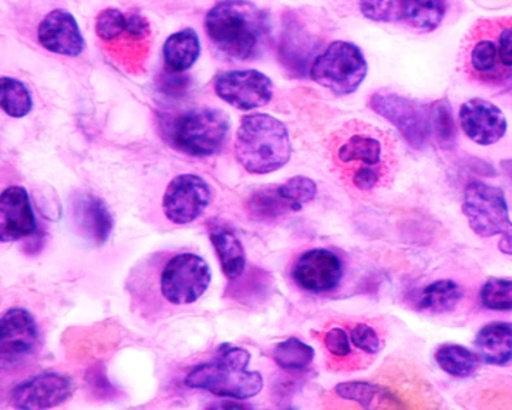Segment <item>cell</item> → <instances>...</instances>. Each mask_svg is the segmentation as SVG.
<instances>
[{
    "instance_id": "obj_12",
    "label": "cell",
    "mask_w": 512,
    "mask_h": 410,
    "mask_svg": "<svg viewBox=\"0 0 512 410\" xmlns=\"http://www.w3.org/2000/svg\"><path fill=\"white\" fill-rule=\"evenodd\" d=\"M217 97L240 111L268 106L273 99L274 85L266 74L256 69L223 72L214 81Z\"/></svg>"
},
{
    "instance_id": "obj_32",
    "label": "cell",
    "mask_w": 512,
    "mask_h": 410,
    "mask_svg": "<svg viewBox=\"0 0 512 410\" xmlns=\"http://www.w3.org/2000/svg\"><path fill=\"white\" fill-rule=\"evenodd\" d=\"M95 30L103 42H115L124 34L128 36V15L116 8H107L96 17Z\"/></svg>"
},
{
    "instance_id": "obj_34",
    "label": "cell",
    "mask_w": 512,
    "mask_h": 410,
    "mask_svg": "<svg viewBox=\"0 0 512 410\" xmlns=\"http://www.w3.org/2000/svg\"><path fill=\"white\" fill-rule=\"evenodd\" d=\"M350 340L354 346L369 355H375L380 350V338L373 327L366 324H358L354 326L350 333Z\"/></svg>"
},
{
    "instance_id": "obj_13",
    "label": "cell",
    "mask_w": 512,
    "mask_h": 410,
    "mask_svg": "<svg viewBox=\"0 0 512 410\" xmlns=\"http://www.w3.org/2000/svg\"><path fill=\"white\" fill-rule=\"evenodd\" d=\"M212 202V189L196 174H181L166 187L164 215L175 225L191 224L203 215Z\"/></svg>"
},
{
    "instance_id": "obj_16",
    "label": "cell",
    "mask_w": 512,
    "mask_h": 410,
    "mask_svg": "<svg viewBox=\"0 0 512 410\" xmlns=\"http://www.w3.org/2000/svg\"><path fill=\"white\" fill-rule=\"evenodd\" d=\"M72 392V381L65 375L42 373L20 383L13 390L12 401L17 409H51L65 403Z\"/></svg>"
},
{
    "instance_id": "obj_30",
    "label": "cell",
    "mask_w": 512,
    "mask_h": 410,
    "mask_svg": "<svg viewBox=\"0 0 512 410\" xmlns=\"http://www.w3.org/2000/svg\"><path fill=\"white\" fill-rule=\"evenodd\" d=\"M431 130L439 139L440 145L452 147L457 138V129L453 119L452 107L448 100L443 99L433 103L431 107Z\"/></svg>"
},
{
    "instance_id": "obj_24",
    "label": "cell",
    "mask_w": 512,
    "mask_h": 410,
    "mask_svg": "<svg viewBox=\"0 0 512 410\" xmlns=\"http://www.w3.org/2000/svg\"><path fill=\"white\" fill-rule=\"evenodd\" d=\"M463 298V291L452 279H441L428 285L420 296L419 307L430 313L452 312Z\"/></svg>"
},
{
    "instance_id": "obj_17",
    "label": "cell",
    "mask_w": 512,
    "mask_h": 410,
    "mask_svg": "<svg viewBox=\"0 0 512 410\" xmlns=\"http://www.w3.org/2000/svg\"><path fill=\"white\" fill-rule=\"evenodd\" d=\"M459 121L467 137L480 146L500 142L507 132L505 113L496 104L480 98L462 104Z\"/></svg>"
},
{
    "instance_id": "obj_14",
    "label": "cell",
    "mask_w": 512,
    "mask_h": 410,
    "mask_svg": "<svg viewBox=\"0 0 512 410\" xmlns=\"http://www.w3.org/2000/svg\"><path fill=\"white\" fill-rule=\"evenodd\" d=\"M3 368H13L33 355L39 343L37 322L26 309H10L0 324Z\"/></svg>"
},
{
    "instance_id": "obj_2",
    "label": "cell",
    "mask_w": 512,
    "mask_h": 410,
    "mask_svg": "<svg viewBox=\"0 0 512 410\" xmlns=\"http://www.w3.org/2000/svg\"><path fill=\"white\" fill-rule=\"evenodd\" d=\"M205 30L213 46L227 58L255 59L268 43V13L248 0H223L205 17Z\"/></svg>"
},
{
    "instance_id": "obj_27",
    "label": "cell",
    "mask_w": 512,
    "mask_h": 410,
    "mask_svg": "<svg viewBox=\"0 0 512 410\" xmlns=\"http://www.w3.org/2000/svg\"><path fill=\"white\" fill-rule=\"evenodd\" d=\"M0 104L6 115L13 119L28 116L33 109V99L23 82L16 78H0Z\"/></svg>"
},
{
    "instance_id": "obj_5",
    "label": "cell",
    "mask_w": 512,
    "mask_h": 410,
    "mask_svg": "<svg viewBox=\"0 0 512 410\" xmlns=\"http://www.w3.org/2000/svg\"><path fill=\"white\" fill-rule=\"evenodd\" d=\"M251 355L240 347L222 344L212 361L195 366L187 374V387L204 390L222 398L247 400L255 398L264 387L258 372H249Z\"/></svg>"
},
{
    "instance_id": "obj_10",
    "label": "cell",
    "mask_w": 512,
    "mask_h": 410,
    "mask_svg": "<svg viewBox=\"0 0 512 410\" xmlns=\"http://www.w3.org/2000/svg\"><path fill=\"white\" fill-rule=\"evenodd\" d=\"M212 282L207 261L185 252L174 256L161 273V294L169 303L187 305L198 302Z\"/></svg>"
},
{
    "instance_id": "obj_1",
    "label": "cell",
    "mask_w": 512,
    "mask_h": 410,
    "mask_svg": "<svg viewBox=\"0 0 512 410\" xmlns=\"http://www.w3.org/2000/svg\"><path fill=\"white\" fill-rule=\"evenodd\" d=\"M332 161L348 189L370 194L389 185L397 167L391 135L362 121H349L332 134Z\"/></svg>"
},
{
    "instance_id": "obj_3",
    "label": "cell",
    "mask_w": 512,
    "mask_h": 410,
    "mask_svg": "<svg viewBox=\"0 0 512 410\" xmlns=\"http://www.w3.org/2000/svg\"><path fill=\"white\" fill-rule=\"evenodd\" d=\"M463 71L481 85H512V17L481 19L472 26L462 55Z\"/></svg>"
},
{
    "instance_id": "obj_9",
    "label": "cell",
    "mask_w": 512,
    "mask_h": 410,
    "mask_svg": "<svg viewBox=\"0 0 512 410\" xmlns=\"http://www.w3.org/2000/svg\"><path fill=\"white\" fill-rule=\"evenodd\" d=\"M360 11L375 23L398 24L431 33L443 23L445 0H360Z\"/></svg>"
},
{
    "instance_id": "obj_6",
    "label": "cell",
    "mask_w": 512,
    "mask_h": 410,
    "mask_svg": "<svg viewBox=\"0 0 512 410\" xmlns=\"http://www.w3.org/2000/svg\"><path fill=\"white\" fill-rule=\"evenodd\" d=\"M230 130L226 112L217 108H194L174 116L164 124L169 145L183 154L208 157L225 145Z\"/></svg>"
},
{
    "instance_id": "obj_4",
    "label": "cell",
    "mask_w": 512,
    "mask_h": 410,
    "mask_svg": "<svg viewBox=\"0 0 512 410\" xmlns=\"http://www.w3.org/2000/svg\"><path fill=\"white\" fill-rule=\"evenodd\" d=\"M292 145L287 126L266 113L244 116L235 138V157L248 173L277 172L290 161Z\"/></svg>"
},
{
    "instance_id": "obj_31",
    "label": "cell",
    "mask_w": 512,
    "mask_h": 410,
    "mask_svg": "<svg viewBox=\"0 0 512 410\" xmlns=\"http://www.w3.org/2000/svg\"><path fill=\"white\" fill-rule=\"evenodd\" d=\"M481 304L490 311L512 309V279H489L480 292Z\"/></svg>"
},
{
    "instance_id": "obj_11",
    "label": "cell",
    "mask_w": 512,
    "mask_h": 410,
    "mask_svg": "<svg viewBox=\"0 0 512 410\" xmlns=\"http://www.w3.org/2000/svg\"><path fill=\"white\" fill-rule=\"evenodd\" d=\"M370 108L395 125L410 146L426 147L431 130V108L409 98L378 91L370 99Z\"/></svg>"
},
{
    "instance_id": "obj_29",
    "label": "cell",
    "mask_w": 512,
    "mask_h": 410,
    "mask_svg": "<svg viewBox=\"0 0 512 410\" xmlns=\"http://www.w3.org/2000/svg\"><path fill=\"white\" fill-rule=\"evenodd\" d=\"M339 398L360 404L362 408H373L375 400L391 396L385 388L367 382H345L335 387Z\"/></svg>"
},
{
    "instance_id": "obj_28",
    "label": "cell",
    "mask_w": 512,
    "mask_h": 410,
    "mask_svg": "<svg viewBox=\"0 0 512 410\" xmlns=\"http://www.w3.org/2000/svg\"><path fill=\"white\" fill-rule=\"evenodd\" d=\"M314 359V350L309 344L297 338H288L274 348V360L288 372L305 370Z\"/></svg>"
},
{
    "instance_id": "obj_18",
    "label": "cell",
    "mask_w": 512,
    "mask_h": 410,
    "mask_svg": "<svg viewBox=\"0 0 512 410\" xmlns=\"http://www.w3.org/2000/svg\"><path fill=\"white\" fill-rule=\"evenodd\" d=\"M39 45L52 54L77 58L85 50L80 26L72 13L54 10L47 13L38 26Z\"/></svg>"
},
{
    "instance_id": "obj_19",
    "label": "cell",
    "mask_w": 512,
    "mask_h": 410,
    "mask_svg": "<svg viewBox=\"0 0 512 410\" xmlns=\"http://www.w3.org/2000/svg\"><path fill=\"white\" fill-rule=\"evenodd\" d=\"M37 231V222L24 187L11 186L0 198V241H20Z\"/></svg>"
},
{
    "instance_id": "obj_22",
    "label": "cell",
    "mask_w": 512,
    "mask_h": 410,
    "mask_svg": "<svg viewBox=\"0 0 512 410\" xmlns=\"http://www.w3.org/2000/svg\"><path fill=\"white\" fill-rule=\"evenodd\" d=\"M481 360L489 365L503 366L512 360V326L494 322L484 326L475 340Z\"/></svg>"
},
{
    "instance_id": "obj_25",
    "label": "cell",
    "mask_w": 512,
    "mask_h": 410,
    "mask_svg": "<svg viewBox=\"0 0 512 410\" xmlns=\"http://www.w3.org/2000/svg\"><path fill=\"white\" fill-rule=\"evenodd\" d=\"M435 359L445 373L458 378L470 377L479 366V355L459 344H444L437 350Z\"/></svg>"
},
{
    "instance_id": "obj_20",
    "label": "cell",
    "mask_w": 512,
    "mask_h": 410,
    "mask_svg": "<svg viewBox=\"0 0 512 410\" xmlns=\"http://www.w3.org/2000/svg\"><path fill=\"white\" fill-rule=\"evenodd\" d=\"M72 215L78 233L96 247L108 242L113 230V217L98 196L78 195L73 200Z\"/></svg>"
},
{
    "instance_id": "obj_23",
    "label": "cell",
    "mask_w": 512,
    "mask_h": 410,
    "mask_svg": "<svg viewBox=\"0 0 512 410\" xmlns=\"http://www.w3.org/2000/svg\"><path fill=\"white\" fill-rule=\"evenodd\" d=\"M210 242L220 257L225 276L231 281L243 276L247 257H245L243 243L236 237L234 231L223 225L213 226L210 229Z\"/></svg>"
},
{
    "instance_id": "obj_15",
    "label": "cell",
    "mask_w": 512,
    "mask_h": 410,
    "mask_svg": "<svg viewBox=\"0 0 512 410\" xmlns=\"http://www.w3.org/2000/svg\"><path fill=\"white\" fill-rule=\"evenodd\" d=\"M344 268L339 256L325 248H314L299 257L292 277L301 289L313 294L335 290L343 279Z\"/></svg>"
},
{
    "instance_id": "obj_21",
    "label": "cell",
    "mask_w": 512,
    "mask_h": 410,
    "mask_svg": "<svg viewBox=\"0 0 512 410\" xmlns=\"http://www.w3.org/2000/svg\"><path fill=\"white\" fill-rule=\"evenodd\" d=\"M200 52L198 33L192 28L179 30L164 43L163 55L166 71L173 74L188 71L198 61Z\"/></svg>"
},
{
    "instance_id": "obj_7",
    "label": "cell",
    "mask_w": 512,
    "mask_h": 410,
    "mask_svg": "<svg viewBox=\"0 0 512 410\" xmlns=\"http://www.w3.org/2000/svg\"><path fill=\"white\" fill-rule=\"evenodd\" d=\"M462 211L476 235L481 238L501 235L498 247L503 254L512 256V222L505 193L500 187L481 181L468 183Z\"/></svg>"
},
{
    "instance_id": "obj_33",
    "label": "cell",
    "mask_w": 512,
    "mask_h": 410,
    "mask_svg": "<svg viewBox=\"0 0 512 410\" xmlns=\"http://www.w3.org/2000/svg\"><path fill=\"white\" fill-rule=\"evenodd\" d=\"M280 193L284 198L291 202L296 211H301L304 204L312 202L317 196L318 187L313 180L308 177H292L283 185H279Z\"/></svg>"
},
{
    "instance_id": "obj_8",
    "label": "cell",
    "mask_w": 512,
    "mask_h": 410,
    "mask_svg": "<svg viewBox=\"0 0 512 410\" xmlns=\"http://www.w3.org/2000/svg\"><path fill=\"white\" fill-rule=\"evenodd\" d=\"M369 72L360 47L354 43L335 41L315 58L310 78L338 97L356 93Z\"/></svg>"
},
{
    "instance_id": "obj_26",
    "label": "cell",
    "mask_w": 512,
    "mask_h": 410,
    "mask_svg": "<svg viewBox=\"0 0 512 410\" xmlns=\"http://www.w3.org/2000/svg\"><path fill=\"white\" fill-rule=\"evenodd\" d=\"M248 211L253 216L266 220L297 212L291 202L280 193L279 186H268L253 193L247 203Z\"/></svg>"
},
{
    "instance_id": "obj_35",
    "label": "cell",
    "mask_w": 512,
    "mask_h": 410,
    "mask_svg": "<svg viewBox=\"0 0 512 410\" xmlns=\"http://www.w3.org/2000/svg\"><path fill=\"white\" fill-rule=\"evenodd\" d=\"M323 342H325L327 351L332 356L343 359V357H347L352 353L347 331L340 329V327H334V329L328 331Z\"/></svg>"
}]
</instances>
